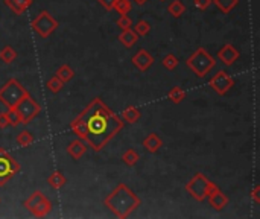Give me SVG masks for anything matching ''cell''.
<instances>
[{"label":"cell","instance_id":"obj_1","mask_svg":"<svg viewBox=\"0 0 260 219\" xmlns=\"http://www.w3.org/2000/svg\"><path fill=\"white\" fill-rule=\"evenodd\" d=\"M78 116L86 123V142L94 153L102 151L125 125L122 117L116 116L101 98H94Z\"/></svg>","mask_w":260,"mask_h":219},{"label":"cell","instance_id":"obj_2","mask_svg":"<svg viewBox=\"0 0 260 219\" xmlns=\"http://www.w3.org/2000/svg\"><path fill=\"white\" fill-rule=\"evenodd\" d=\"M104 204L109 212L114 213V216L125 219L140 207L142 201L127 184L120 183L114 187L111 194L104 199Z\"/></svg>","mask_w":260,"mask_h":219},{"label":"cell","instance_id":"obj_3","mask_svg":"<svg viewBox=\"0 0 260 219\" xmlns=\"http://www.w3.org/2000/svg\"><path fill=\"white\" fill-rule=\"evenodd\" d=\"M29 94L20 81L11 78L5 82V86L0 87V102L6 108H16L26 96Z\"/></svg>","mask_w":260,"mask_h":219},{"label":"cell","instance_id":"obj_4","mask_svg":"<svg viewBox=\"0 0 260 219\" xmlns=\"http://www.w3.org/2000/svg\"><path fill=\"white\" fill-rule=\"evenodd\" d=\"M186 66L194 72L198 78H204L212 68L216 66V61L204 47H198L190 57L186 60Z\"/></svg>","mask_w":260,"mask_h":219},{"label":"cell","instance_id":"obj_5","mask_svg":"<svg viewBox=\"0 0 260 219\" xmlns=\"http://www.w3.org/2000/svg\"><path fill=\"white\" fill-rule=\"evenodd\" d=\"M216 187H217V186H216L213 181H210L209 178L205 176L204 174L196 172V174L187 181V184H186V192H187V194H189L192 198H194V199L202 202V201H205V198H207V195L210 194V192L215 190Z\"/></svg>","mask_w":260,"mask_h":219},{"label":"cell","instance_id":"obj_6","mask_svg":"<svg viewBox=\"0 0 260 219\" xmlns=\"http://www.w3.org/2000/svg\"><path fill=\"white\" fill-rule=\"evenodd\" d=\"M31 26H32V31L37 35H40L41 38H47V37H50L55 31L58 29L60 23H58L57 19H53L46 9H43L31 22Z\"/></svg>","mask_w":260,"mask_h":219},{"label":"cell","instance_id":"obj_7","mask_svg":"<svg viewBox=\"0 0 260 219\" xmlns=\"http://www.w3.org/2000/svg\"><path fill=\"white\" fill-rule=\"evenodd\" d=\"M20 172V164L3 148H0V187Z\"/></svg>","mask_w":260,"mask_h":219},{"label":"cell","instance_id":"obj_8","mask_svg":"<svg viewBox=\"0 0 260 219\" xmlns=\"http://www.w3.org/2000/svg\"><path fill=\"white\" fill-rule=\"evenodd\" d=\"M16 110H17V113L20 116L22 125H27V123L32 122L40 114L41 107L31 94H27L26 98L16 107Z\"/></svg>","mask_w":260,"mask_h":219},{"label":"cell","instance_id":"obj_9","mask_svg":"<svg viewBox=\"0 0 260 219\" xmlns=\"http://www.w3.org/2000/svg\"><path fill=\"white\" fill-rule=\"evenodd\" d=\"M209 86L219 94V96H224L230 91V88L235 86V79H233L227 72L224 70H219L210 81H209Z\"/></svg>","mask_w":260,"mask_h":219},{"label":"cell","instance_id":"obj_10","mask_svg":"<svg viewBox=\"0 0 260 219\" xmlns=\"http://www.w3.org/2000/svg\"><path fill=\"white\" fill-rule=\"evenodd\" d=\"M217 60L221 61V63H224L227 67H230V66H233L235 64L238 60H239V57H240V53H239V50L233 46V44H225V46H222L221 49L217 50Z\"/></svg>","mask_w":260,"mask_h":219},{"label":"cell","instance_id":"obj_11","mask_svg":"<svg viewBox=\"0 0 260 219\" xmlns=\"http://www.w3.org/2000/svg\"><path fill=\"white\" fill-rule=\"evenodd\" d=\"M131 63L134 64L135 68H139L140 72H146V70H149V68H151V66L154 64V57L146 49H140L132 57Z\"/></svg>","mask_w":260,"mask_h":219},{"label":"cell","instance_id":"obj_12","mask_svg":"<svg viewBox=\"0 0 260 219\" xmlns=\"http://www.w3.org/2000/svg\"><path fill=\"white\" fill-rule=\"evenodd\" d=\"M205 199L209 201L210 207L215 209V210H217V212L222 210V209H225L227 205H228V197H227L219 187H216L215 190H212Z\"/></svg>","mask_w":260,"mask_h":219},{"label":"cell","instance_id":"obj_13","mask_svg":"<svg viewBox=\"0 0 260 219\" xmlns=\"http://www.w3.org/2000/svg\"><path fill=\"white\" fill-rule=\"evenodd\" d=\"M34 0H3V3L16 14V16H23V14L31 8Z\"/></svg>","mask_w":260,"mask_h":219},{"label":"cell","instance_id":"obj_14","mask_svg":"<svg viewBox=\"0 0 260 219\" xmlns=\"http://www.w3.org/2000/svg\"><path fill=\"white\" fill-rule=\"evenodd\" d=\"M142 145H143V148L148 151V153L155 154V153H158V149L163 146V140L160 139V137L155 132H151V134H148L145 139H143Z\"/></svg>","mask_w":260,"mask_h":219},{"label":"cell","instance_id":"obj_15","mask_svg":"<svg viewBox=\"0 0 260 219\" xmlns=\"http://www.w3.org/2000/svg\"><path fill=\"white\" fill-rule=\"evenodd\" d=\"M86 153H87V146L81 139H76V140L70 142L67 146V154L70 155L73 160H79Z\"/></svg>","mask_w":260,"mask_h":219},{"label":"cell","instance_id":"obj_16","mask_svg":"<svg viewBox=\"0 0 260 219\" xmlns=\"http://www.w3.org/2000/svg\"><path fill=\"white\" fill-rule=\"evenodd\" d=\"M50 210H52V202L44 197L37 205H34V207H32L29 212H31L35 218H44V216H47V215L50 213Z\"/></svg>","mask_w":260,"mask_h":219},{"label":"cell","instance_id":"obj_17","mask_svg":"<svg viewBox=\"0 0 260 219\" xmlns=\"http://www.w3.org/2000/svg\"><path fill=\"white\" fill-rule=\"evenodd\" d=\"M140 117H142L140 110L137 108V107H134V105L127 107V108L122 111V120L127 122V123H135V122H139Z\"/></svg>","mask_w":260,"mask_h":219},{"label":"cell","instance_id":"obj_18","mask_svg":"<svg viewBox=\"0 0 260 219\" xmlns=\"http://www.w3.org/2000/svg\"><path fill=\"white\" fill-rule=\"evenodd\" d=\"M117 38H119V41H120L123 46H125L127 49H130V47H132V46L137 43V40H139V35H137V34L132 31V27H131V29L122 31Z\"/></svg>","mask_w":260,"mask_h":219},{"label":"cell","instance_id":"obj_19","mask_svg":"<svg viewBox=\"0 0 260 219\" xmlns=\"http://www.w3.org/2000/svg\"><path fill=\"white\" fill-rule=\"evenodd\" d=\"M65 183H67V178H65L61 172H58V171L52 172V174L49 175V178H47V184H49L52 189H55V190H58V189L64 187Z\"/></svg>","mask_w":260,"mask_h":219},{"label":"cell","instance_id":"obj_20","mask_svg":"<svg viewBox=\"0 0 260 219\" xmlns=\"http://www.w3.org/2000/svg\"><path fill=\"white\" fill-rule=\"evenodd\" d=\"M212 3H215V6L221 12L230 14L233 9L239 5V0H212Z\"/></svg>","mask_w":260,"mask_h":219},{"label":"cell","instance_id":"obj_21","mask_svg":"<svg viewBox=\"0 0 260 219\" xmlns=\"http://www.w3.org/2000/svg\"><path fill=\"white\" fill-rule=\"evenodd\" d=\"M55 75H57V76L64 82V84H65V82H68V81L73 79L75 72H73V68L68 66V64H63V66L58 67V70L55 72Z\"/></svg>","mask_w":260,"mask_h":219},{"label":"cell","instance_id":"obj_22","mask_svg":"<svg viewBox=\"0 0 260 219\" xmlns=\"http://www.w3.org/2000/svg\"><path fill=\"white\" fill-rule=\"evenodd\" d=\"M168 11H169V14L173 19H180L184 14V11H186V6L183 5L181 0H173V2L169 3Z\"/></svg>","mask_w":260,"mask_h":219},{"label":"cell","instance_id":"obj_23","mask_svg":"<svg viewBox=\"0 0 260 219\" xmlns=\"http://www.w3.org/2000/svg\"><path fill=\"white\" fill-rule=\"evenodd\" d=\"M168 98H169V101L172 102V104H181L184 99H186V91L181 88V87H173L169 93H168Z\"/></svg>","mask_w":260,"mask_h":219},{"label":"cell","instance_id":"obj_24","mask_svg":"<svg viewBox=\"0 0 260 219\" xmlns=\"http://www.w3.org/2000/svg\"><path fill=\"white\" fill-rule=\"evenodd\" d=\"M16 58H17V52L14 50L12 46H5L2 50H0V61H2V63L11 64Z\"/></svg>","mask_w":260,"mask_h":219},{"label":"cell","instance_id":"obj_25","mask_svg":"<svg viewBox=\"0 0 260 219\" xmlns=\"http://www.w3.org/2000/svg\"><path fill=\"white\" fill-rule=\"evenodd\" d=\"M46 87H47V90H49L50 93L57 94V93H60V91L63 90V87H64V82H63V81H61L57 75H53V76L47 81Z\"/></svg>","mask_w":260,"mask_h":219},{"label":"cell","instance_id":"obj_26","mask_svg":"<svg viewBox=\"0 0 260 219\" xmlns=\"http://www.w3.org/2000/svg\"><path fill=\"white\" fill-rule=\"evenodd\" d=\"M139 160H140V155L137 154L134 149H128L127 153L122 155V161L125 163L127 166H130V168L135 166V164L139 163Z\"/></svg>","mask_w":260,"mask_h":219},{"label":"cell","instance_id":"obj_27","mask_svg":"<svg viewBox=\"0 0 260 219\" xmlns=\"http://www.w3.org/2000/svg\"><path fill=\"white\" fill-rule=\"evenodd\" d=\"M44 198V194L43 192H40V190H35L34 194H31V197L27 198L24 202H23V205H24V209H27V210H31L34 205H37L41 199Z\"/></svg>","mask_w":260,"mask_h":219},{"label":"cell","instance_id":"obj_28","mask_svg":"<svg viewBox=\"0 0 260 219\" xmlns=\"http://www.w3.org/2000/svg\"><path fill=\"white\" fill-rule=\"evenodd\" d=\"M132 31L139 37H146L151 32V23L146 20H139L135 26H132Z\"/></svg>","mask_w":260,"mask_h":219},{"label":"cell","instance_id":"obj_29","mask_svg":"<svg viewBox=\"0 0 260 219\" xmlns=\"http://www.w3.org/2000/svg\"><path fill=\"white\" fill-rule=\"evenodd\" d=\"M17 143L20 145V146H23V148H26V146H29L32 142H34V135L27 131V130H23V131H20L19 134H17Z\"/></svg>","mask_w":260,"mask_h":219},{"label":"cell","instance_id":"obj_30","mask_svg":"<svg viewBox=\"0 0 260 219\" xmlns=\"http://www.w3.org/2000/svg\"><path fill=\"white\" fill-rule=\"evenodd\" d=\"M132 8V3H131V0H114V8L120 16L122 14H128Z\"/></svg>","mask_w":260,"mask_h":219},{"label":"cell","instance_id":"obj_31","mask_svg":"<svg viewBox=\"0 0 260 219\" xmlns=\"http://www.w3.org/2000/svg\"><path fill=\"white\" fill-rule=\"evenodd\" d=\"M178 58L175 57L173 53H168L166 57H164L163 60H161V64H163V67H166L168 70H175V68L178 67Z\"/></svg>","mask_w":260,"mask_h":219},{"label":"cell","instance_id":"obj_32","mask_svg":"<svg viewBox=\"0 0 260 219\" xmlns=\"http://www.w3.org/2000/svg\"><path fill=\"white\" fill-rule=\"evenodd\" d=\"M6 113V117H8V122H9V127H17V125H22V120H20V116L17 113L16 108H8Z\"/></svg>","mask_w":260,"mask_h":219},{"label":"cell","instance_id":"obj_33","mask_svg":"<svg viewBox=\"0 0 260 219\" xmlns=\"http://www.w3.org/2000/svg\"><path fill=\"white\" fill-rule=\"evenodd\" d=\"M116 24L120 27L122 31H125V29H131V27H132V20L128 17V14H122V16L117 19Z\"/></svg>","mask_w":260,"mask_h":219},{"label":"cell","instance_id":"obj_34","mask_svg":"<svg viewBox=\"0 0 260 219\" xmlns=\"http://www.w3.org/2000/svg\"><path fill=\"white\" fill-rule=\"evenodd\" d=\"M194 5L199 9V11H205L210 5H212V0H194Z\"/></svg>","mask_w":260,"mask_h":219},{"label":"cell","instance_id":"obj_35","mask_svg":"<svg viewBox=\"0 0 260 219\" xmlns=\"http://www.w3.org/2000/svg\"><path fill=\"white\" fill-rule=\"evenodd\" d=\"M98 2L107 11H113V8H114V0H98Z\"/></svg>","mask_w":260,"mask_h":219},{"label":"cell","instance_id":"obj_36","mask_svg":"<svg viewBox=\"0 0 260 219\" xmlns=\"http://www.w3.org/2000/svg\"><path fill=\"white\" fill-rule=\"evenodd\" d=\"M251 197H253V199H254L256 204H260V184L254 186V189L251 192Z\"/></svg>","mask_w":260,"mask_h":219},{"label":"cell","instance_id":"obj_37","mask_svg":"<svg viewBox=\"0 0 260 219\" xmlns=\"http://www.w3.org/2000/svg\"><path fill=\"white\" fill-rule=\"evenodd\" d=\"M9 127V122L6 117V113H0V130H5Z\"/></svg>","mask_w":260,"mask_h":219},{"label":"cell","instance_id":"obj_38","mask_svg":"<svg viewBox=\"0 0 260 219\" xmlns=\"http://www.w3.org/2000/svg\"><path fill=\"white\" fill-rule=\"evenodd\" d=\"M134 2H135L137 5H139V6H143V5L148 2V0H134Z\"/></svg>","mask_w":260,"mask_h":219},{"label":"cell","instance_id":"obj_39","mask_svg":"<svg viewBox=\"0 0 260 219\" xmlns=\"http://www.w3.org/2000/svg\"><path fill=\"white\" fill-rule=\"evenodd\" d=\"M160 2H166V0H160Z\"/></svg>","mask_w":260,"mask_h":219}]
</instances>
